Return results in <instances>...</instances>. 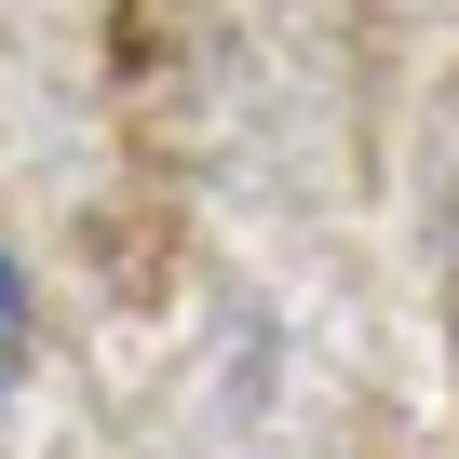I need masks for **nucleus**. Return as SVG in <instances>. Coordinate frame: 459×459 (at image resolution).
<instances>
[{"mask_svg": "<svg viewBox=\"0 0 459 459\" xmlns=\"http://www.w3.org/2000/svg\"><path fill=\"white\" fill-rule=\"evenodd\" d=\"M28 338H41V311H28V257L0 244V392L28 378Z\"/></svg>", "mask_w": 459, "mask_h": 459, "instance_id": "nucleus-1", "label": "nucleus"}]
</instances>
